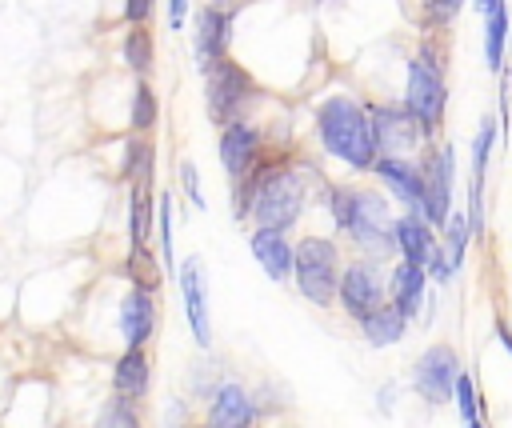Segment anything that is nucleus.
Segmentation results:
<instances>
[{
  "mask_svg": "<svg viewBox=\"0 0 512 428\" xmlns=\"http://www.w3.org/2000/svg\"><path fill=\"white\" fill-rule=\"evenodd\" d=\"M156 120H160V100H156L152 84L140 76L136 88H132V112H128V124H132V132H152Z\"/></svg>",
  "mask_w": 512,
  "mask_h": 428,
  "instance_id": "nucleus-27",
  "label": "nucleus"
},
{
  "mask_svg": "<svg viewBox=\"0 0 512 428\" xmlns=\"http://www.w3.org/2000/svg\"><path fill=\"white\" fill-rule=\"evenodd\" d=\"M176 284H180V296H184V316H188V328H192V340L200 348H212V316H208V288H204V268L196 256H188L180 268H176Z\"/></svg>",
  "mask_w": 512,
  "mask_h": 428,
  "instance_id": "nucleus-14",
  "label": "nucleus"
},
{
  "mask_svg": "<svg viewBox=\"0 0 512 428\" xmlns=\"http://www.w3.org/2000/svg\"><path fill=\"white\" fill-rule=\"evenodd\" d=\"M152 164H156V148L144 132L128 136V148H124V160H120V176L128 184H152Z\"/></svg>",
  "mask_w": 512,
  "mask_h": 428,
  "instance_id": "nucleus-23",
  "label": "nucleus"
},
{
  "mask_svg": "<svg viewBox=\"0 0 512 428\" xmlns=\"http://www.w3.org/2000/svg\"><path fill=\"white\" fill-rule=\"evenodd\" d=\"M156 332V292L148 288H128V296L120 300V336L124 348H148Z\"/></svg>",
  "mask_w": 512,
  "mask_h": 428,
  "instance_id": "nucleus-17",
  "label": "nucleus"
},
{
  "mask_svg": "<svg viewBox=\"0 0 512 428\" xmlns=\"http://www.w3.org/2000/svg\"><path fill=\"white\" fill-rule=\"evenodd\" d=\"M504 52H508V0L484 12V60L492 72H504Z\"/></svg>",
  "mask_w": 512,
  "mask_h": 428,
  "instance_id": "nucleus-22",
  "label": "nucleus"
},
{
  "mask_svg": "<svg viewBox=\"0 0 512 428\" xmlns=\"http://www.w3.org/2000/svg\"><path fill=\"white\" fill-rule=\"evenodd\" d=\"M440 232H444V244H440V252H444V260H448V272L456 276L460 272V264H464V248H468V220H464V212H448V220L440 224Z\"/></svg>",
  "mask_w": 512,
  "mask_h": 428,
  "instance_id": "nucleus-26",
  "label": "nucleus"
},
{
  "mask_svg": "<svg viewBox=\"0 0 512 428\" xmlns=\"http://www.w3.org/2000/svg\"><path fill=\"white\" fill-rule=\"evenodd\" d=\"M464 0H420V24L424 28H448L456 16H460Z\"/></svg>",
  "mask_w": 512,
  "mask_h": 428,
  "instance_id": "nucleus-32",
  "label": "nucleus"
},
{
  "mask_svg": "<svg viewBox=\"0 0 512 428\" xmlns=\"http://www.w3.org/2000/svg\"><path fill=\"white\" fill-rule=\"evenodd\" d=\"M124 264H128L124 272L132 276V284H136V288H148V292H156V288H160V264H156V256L148 252V244H132Z\"/></svg>",
  "mask_w": 512,
  "mask_h": 428,
  "instance_id": "nucleus-28",
  "label": "nucleus"
},
{
  "mask_svg": "<svg viewBox=\"0 0 512 428\" xmlns=\"http://www.w3.org/2000/svg\"><path fill=\"white\" fill-rule=\"evenodd\" d=\"M452 404H456V412H460V420L468 424V420H480V412H484V404H480V392H476V380H472V372H456V384H452Z\"/></svg>",
  "mask_w": 512,
  "mask_h": 428,
  "instance_id": "nucleus-30",
  "label": "nucleus"
},
{
  "mask_svg": "<svg viewBox=\"0 0 512 428\" xmlns=\"http://www.w3.org/2000/svg\"><path fill=\"white\" fill-rule=\"evenodd\" d=\"M324 204H328L336 232H344L368 260L380 264L396 252L392 212H388V200L380 192L356 188V184H324Z\"/></svg>",
  "mask_w": 512,
  "mask_h": 428,
  "instance_id": "nucleus-2",
  "label": "nucleus"
},
{
  "mask_svg": "<svg viewBox=\"0 0 512 428\" xmlns=\"http://www.w3.org/2000/svg\"><path fill=\"white\" fill-rule=\"evenodd\" d=\"M356 328H360V336H364L368 348H392V344H400V340L408 336V320H404L388 300L376 304L368 316H360Z\"/></svg>",
  "mask_w": 512,
  "mask_h": 428,
  "instance_id": "nucleus-21",
  "label": "nucleus"
},
{
  "mask_svg": "<svg viewBox=\"0 0 512 428\" xmlns=\"http://www.w3.org/2000/svg\"><path fill=\"white\" fill-rule=\"evenodd\" d=\"M232 20H236V0H212L208 8L196 12V24H192V56L200 64V72L228 56V44H232Z\"/></svg>",
  "mask_w": 512,
  "mask_h": 428,
  "instance_id": "nucleus-10",
  "label": "nucleus"
},
{
  "mask_svg": "<svg viewBox=\"0 0 512 428\" xmlns=\"http://www.w3.org/2000/svg\"><path fill=\"white\" fill-rule=\"evenodd\" d=\"M496 340H500V344H504V352L512 356V328H508L504 320H496Z\"/></svg>",
  "mask_w": 512,
  "mask_h": 428,
  "instance_id": "nucleus-37",
  "label": "nucleus"
},
{
  "mask_svg": "<svg viewBox=\"0 0 512 428\" xmlns=\"http://www.w3.org/2000/svg\"><path fill=\"white\" fill-rule=\"evenodd\" d=\"M152 184H128V240L132 244H148L152 236Z\"/></svg>",
  "mask_w": 512,
  "mask_h": 428,
  "instance_id": "nucleus-24",
  "label": "nucleus"
},
{
  "mask_svg": "<svg viewBox=\"0 0 512 428\" xmlns=\"http://www.w3.org/2000/svg\"><path fill=\"white\" fill-rule=\"evenodd\" d=\"M368 120L376 132V148L388 156H408L416 144H424L416 120L404 112V104H368Z\"/></svg>",
  "mask_w": 512,
  "mask_h": 428,
  "instance_id": "nucleus-13",
  "label": "nucleus"
},
{
  "mask_svg": "<svg viewBox=\"0 0 512 428\" xmlns=\"http://www.w3.org/2000/svg\"><path fill=\"white\" fill-rule=\"evenodd\" d=\"M152 8H156V0H124V20L128 24H148Z\"/></svg>",
  "mask_w": 512,
  "mask_h": 428,
  "instance_id": "nucleus-35",
  "label": "nucleus"
},
{
  "mask_svg": "<svg viewBox=\"0 0 512 428\" xmlns=\"http://www.w3.org/2000/svg\"><path fill=\"white\" fill-rule=\"evenodd\" d=\"M400 104L416 120L424 144L440 136L444 112H448V84H444V48L436 36H424L416 56L408 60V84H404Z\"/></svg>",
  "mask_w": 512,
  "mask_h": 428,
  "instance_id": "nucleus-4",
  "label": "nucleus"
},
{
  "mask_svg": "<svg viewBox=\"0 0 512 428\" xmlns=\"http://www.w3.org/2000/svg\"><path fill=\"white\" fill-rule=\"evenodd\" d=\"M464 428H484V420H468V424H464Z\"/></svg>",
  "mask_w": 512,
  "mask_h": 428,
  "instance_id": "nucleus-40",
  "label": "nucleus"
},
{
  "mask_svg": "<svg viewBox=\"0 0 512 428\" xmlns=\"http://www.w3.org/2000/svg\"><path fill=\"white\" fill-rule=\"evenodd\" d=\"M496 132H500V128H496V120H492V116H488V120H480V128H476V140H472V180H468V184H480V188H484L488 156H492V144L500 140Z\"/></svg>",
  "mask_w": 512,
  "mask_h": 428,
  "instance_id": "nucleus-29",
  "label": "nucleus"
},
{
  "mask_svg": "<svg viewBox=\"0 0 512 428\" xmlns=\"http://www.w3.org/2000/svg\"><path fill=\"white\" fill-rule=\"evenodd\" d=\"M384 300H388L408 324L420 320V312H424V304H428V272H424L420 264H408V260L392 264Z\"/></svg>",
  "mask_w": 512,
  "mask_h": 428,
  "instance_id": "nucleus-16",
  "label": "nucleus"
},
{
  "mask_svg": "<svg viewBox=\"0 0 512 428\" xmlns=\"http://www.w3.org/2000/svg\"><path fill=\"white\" fill-rule=\"evenodd\" d=\"M416 168H420V180H424V204H420V212H424V220L432 228H440L448 220L452 204H456L452 200V188H456V152H452V144L428 140L424 152H420V160H416Z\"/></svg>",
  "mask_w": 512,
  "mask_h": 428,
  "instance_id": "nucleus-7",
  "label": "nucleus"
},
{
  "mask_svg": "<svg viewBox=\"0 0 512 428\" xmlns=\"http://www.w3.org/2000/svg\"><path fill=\"white\" fill-rule=\"evenodd\" d=\"M472 4H476V12H480V16H484V12H488V8H492V4H500V0H472Z\"/></svg>",
  "mask_w": 512,
  "mask_h": 428,
  "instance_id": "nucleus-39",
  "label": "nucleus"
},
{
  "mask_svg": "<svg viewBox=\"0 0 512 428\" xmlns=\"http://www.w3.org/2000/svg\"><path fill=\"white\" fill-rule=\"evenodd\" d=\"M376 304H384V280H380V264L360 256L352 264L340 268L336 280V308L356 324L360 316H368Z\"/></svg>",
  "mask_w": 512,
  "mask_h": 428,
  "instance_id": "nucleus-8",
  "label": "nucleus"
},
{
  "mask_svg": "<svg viewBox=\"0 0 512 428\" xmlns=\"http://www.w3.org/2000/svg\"><path fill=\"white\" fill-rule=\"evenodd\" d=\"M392 392H396V384H384V388H380V396H376V404H380L384 412L392 408Z\"/></svg>",
  "mask_w": 512,
  "mask_h": 428,
  "instance_id": "nucleus-38",
  "label": "nucleus"
},
{
  "mask_svg": "<svg viewBox=\"0 0 512 428\" xmlns=\"http://www.w3.org/2000/svg\"><path fill=\"white\" fill-rule=\"evenodd\" d=\"M96 428H140V412H136V400H124L112 392V400L100 408L96 416Z\"/></svg>",
  "mask_w": 512,
  "mask_h": 428,
  "instance_id": "nucleus-31",
  "label": "nucleus"
},
{
  "mask_svg": "<svg viewBox=\"0 0 512 428\" xmlns=\"http://www.w3.org/2000/svg\"><path fill=\"white\" fill-rule=\"evenodd\" d=\"M456 372H460V356L452 344H428L420 352V360L412 364V388L424 404L432 408H444L452 400V384H456Z\"/></svg>",
  "mask_w": 512,
  "mask_h": 428,
  "instance_id": "nucleus-9",
  "label": "nucleus"
},
{
  "mask_svg": "<svg viewBox=\"0 0 512 428\" xmlns=\"http://www.w3.org/2000/svg\"><path fill=\"white\" fill-rule=\"evenodd\" d=\"M316 140L328 156H336L352 172H368L380 156L376 132L368 120V104L356 96H328L316 108Z\"/></svg>",
  "mask_w": 512,
  "mask_h": 428,
  "instance_id": "nucleus-3",
  "label": "nucleus"
},
{
  "mask_svg": "<svg viewBox=\"0 0 512 428\" xmlns=\"http://www.w3.org/2000/svg\"><path fill=\"white\" fill-rule=\"evenodd\" d=\"M392 240H396L400 260L424 268L428 252L436 248V228H432L420 212H400V216H392Z\"/></svg>",
  "mask_w": 512,
  "mask_h": 428,
  "instance_id": "nucleus-19",
  "label": "nucleus"
},
{
  "mask_svg": "<svg viewBox=\"0 0 512 428\" xmlns=\"http://www.w3.org/2000/svg\"><path fill=\"white\" fill-rule=\"evenodd\" d=\"M368 172L388 188V196H392L404 212H420V204H424V180H420L416 160L380 152V156L372 160V168H368ZM420 216H424V212H420Z\"/></svg>",
  "mask_w": 512,
  "mask_h": 428,
  "instance_id": "nucleus-12",
  "label": "nucleus"
},
{
  "mask_svg": "<svg viewBox=\"0 0 512 428\" xmlns=\"http://www.w3.org/2000/svg\"><path fill=\"white\" fill-rule=\"evenodd\" d=\"M180 184H184V192H188V200L196 204V208H204L208 200H204V192H200V172H196V164L192 160H184L180 164Z\"/></svg>",
  "mask_w": 512,
  "mask_h": 428,
  "instance_id": "nucleus-34",
  "label": "nucleus"
},
{
  "mask_svg": "<svg viewBox=\"0 0 512 428\" xmlns=\"http://www.w3.org/2000/svg\"><path fill=\"white\" fill-rule=\"evenodd\" d=\"M184 20H188V0H168V24L184 28Z\"/></svg>",
  "mask_w": 512,
  "mask_h": 428,
  "instance_id": "nucleus-36",
  "label": "nucleus"
},
{
  "mask_svg": "<svg viewBox=\"0 0 512 428\" xmlns=\"http://www.w3.org/2000/svg\"><path fill=\"white\" fill-rule=\"evenodd\" d=\"M264 416L256 408V396L240 380H216L208 392V412L200 428H256Z\"/></svg>",
  "mask_w": 512,
  "mask_h": 428,
  "instance_id": "nucleus-11",
  "label": "nucleus"
},
{
  "mask_svg": "<svg viewBox=\"0 0 512 428\" xmlns=\"http://www.w3.org/2000/svg\"><path fill=\"white\" fill-rule=\"evenodd\" d=\"M248 248H252L256 264L264 268L268 280L284 284V280L292 276V240H288L280 228H260V224H252V232H248Z\"/></svg>",
  "mask_w": 512,
  "mask_h": 428,
  "instance_id": "nucleus-18",
  "label": "nucleus"
},
{
  "mask_svg": "<svg viewBox=\"0 0 512 428\" xmlns=\"http://www.w3.org/2000/svg\"><path fill=\"white\" fill-rule=\"evenodd\" d=\"M152 388V360L144 348H124V356L112 364V392L124 400H144Z\"/></svg>",
  "mask_w": 512,
  "mask_h": 428,
  "instance_id": "nucleus-20",
  "label": "nucleus"
},
{
  "mask_svg": "<svg viewBox=\"0 0 512 428\" xmlns=\"http://www.w3.org/2000/svg\"><path fill=\"white\" fill-rule=\"evenodd\" d=\"M312 172L288 160H256L248 176L232 180V216L260 228H296L308 208Z\"/></svg>",
  "mask_w": 512,
  "mask_h": 428,
  "instance_id": "nucleus-1",
  "label": "nucleus"
},
{
  "mask_svg": "<svg viewBox=\"0 0 512 428\" xmlns=\"http://www.w3.org/2000/svg\"><path fill=\"white\" fill-rule=\"evenodd\" d=\"M220 164H224V172L232 176V180H240V176H248V168L260 160V152H264V136H260V128L256 124H248V120H228V124H220Z\"/></svg>",
  "mask_w": 512,
  "mask_h": 428,
  "instance_id": "nucleus-15",
  "label": "nucleus"
},
{
  "mask_svg": "<svg viewBox=\"0 0 512 428\" xmlns=\"http://www.w3.org/2000/svg\"><path fill=\"white\" fill-rule=\"evenodd\" d=\"M344 256L332 236H300L292 244V284L312 308H332L336 304V280H340Z\"/></svg>",
  "mask_w": 512,
  "mask_h": 428,
  "instance_id": "nucleus-5",
  "label": "nucleus"
},
{
  "mask_svg": "<svg viewBox=\"0 0 512 428\" xmlns=\"http://www.w3.org/2000/svg\"><path fill=\"white\" fill-rule=\"evenodd\" d=\"M160 268L176 272V252H172V196H160Z\"/></svg>",
  "mask_w": 512,
  "mask_h": 428,
  "instance_id": "nucleus-33",
  "label": "nucleus"
},
{
  "mask_svg": "<svg viewBox=\"0 0 512 428\" xmlns=\"http://www.w3.org/2000/svg\"><path fill=\"white\" fill-rule=\"evenodd\" d=\"M252 100H256V80L232 56H220L204 68V104L216 128L228 120H244V108Z\"/></svg>",
  "mask_w": 512,
  "mask_h": 428,
  "instance_id": "nucleus-6",
  "label": "nucleus"
},
{
  "mask_svg": "<svg viewBox=\"0 0 512 428\" xmlns=\"http://www.w3.org/2000/svg\"><path fill=\"white\" fill-rule=\"evenodd\" d=\"M120 56H124L128 72H136V76H148V72H152V64H156V44H152L148 24H132V28L124 32Z\"/></svg>",
  "mask_w": 512,
  "mask_h": 428,
  "instance_id": "nucleus-25",
  "label": "nucleus"
}]
</instances>
